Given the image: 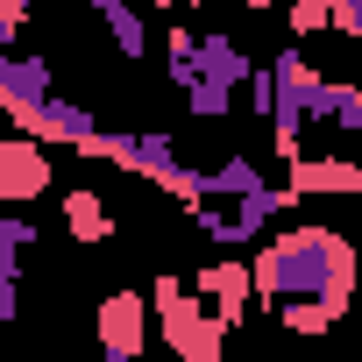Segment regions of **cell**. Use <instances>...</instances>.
<instances>
[{"instance_id": "1", "label": "cell", "mask_w": 362, "mask_h": 362, "mask_svg": "<svg viewBox=\"0 0 362 362\" xmlns=\"http://www.w3.org/2000/svg\"><path fill=\"white\" fill-rule=\"evenodd\" d=\"M355 284H362V256H355V242L341 228H284V235L256 242V256H249V291L270 313L291 305V298L348 313Z\"/></svg>"}, {"instance_id": "2", "label": "cell", "mask_w": 362, "mask_h": 362, "mask_svg": "<svg viewBox=\"0 0 362 362\" xmlns=\"http://www.w3.org/2000/svg\"><path fill=\"white\" fill-rule=\"evenodd\" d=\"M78 156H93V163H114V170L142 177V185H156V192H163V199H177V206H199V199H206L199 170L177 156V135H163V128H100Z\"/></svg>"}, {"instance_id": "3", "label": "cell", "mask_w": 362, "mask_h": 362, "mask_svg": "<svg viewBox=\"0 0 362 362\" xmlns=\"http://www.w3.org/2000/svg\"><path fill=\"white\" fill-rule=\"evenodd\" d=\"M142 298H149L156 334H163V348H170L177 362H221V355H228V327L192 298L185 277H156V291H142Z\"/></svg>"}, {"instance_id": "4", "label": "cell", "mask_w": 362, "mask_h": 362, "mask_svg": "<svg viewBox=\"0 0 362 362\" xmlns=\"http://www.w3.org/2000/svg\"><path fill=\"white\" fill-rule=\"evenodd\" d=\"M291 206H298V192H291V185H256L249 199H228V206L199 199V206H185V214H192V228L228 256V249H256V242H263Z\"/></svg>"}, {"instance_id": "5", "label": "cell", "mask_w": 362, "mask_h": 362, "mask_svg": "<svg viewBox=\"0 0 362 362\" xmlns=\"http://www.w3.org/2000/svg\"><path fill=\"white\" fill-rule=\"evenodd\" d=\"M192 64H199V86L185 93L192 121H228V114H235V93H242L249 71H256L249 50H242L228 29H199V57H192Z\"/></svg>"}, {"instance_id": "6", "label": "cell", "mask_w": 362, "mask_h": 362, "mask_svg": "<svg viewBox=\"0 0 362 362\" xmlns=\"http://www.w3.org/2000/svg\"><path fill=\"white\" fill-rule=\"evenodd\" d=\"M15 135H29V142H43V149H86L93 135H100V114L86 107V100H71V93H50L43 107H29V114H15Z\"/></svg>"}, {"instance_id": "7", "label": "cell", "mask_w": 362, "mask_h": 362, "mask_svg": "<svg viewBox=\"0 0 362 362\" xmlns=\"http://www.w3.org/2000/svg\"><path fill=\"white\" fill-rule=\"evenodd\" d=\"M93 334H100V362H142L149 298H142V291H107V298L93 305Z\"/></svg>"}, {"instance_id": "8", "label": "cell", "mask_w": 362, "mask_h": 362, "mask_svg": "<svg viewBox=\"0 0 362 362\" xmlns=\"http://www.w3.org/2000/svg\"><path fill=\"white\" fill-rule=\"evenodd\" d=\"M185 284H192V298H199V305H206V313H214L228 334H235V327L249 320V305H256V291H249V263H235V256H221V263H199Z\"/></svg>"}, {"instance_id": "9", "label": "cell", "mask_w": 362, "mask_h": 362, "mask_svg": "<svg viewBox=\"0 0 362 362\" xmlns=\"http://www.w3.org/2000/svg\"><path fill=\"white\" fill-rule=\"evenodd\" d=\"M50 185H57V163H50L43 142H29V135H8V142H0V206H29V199H43Z\"/></svg>"}, {"instance_id": "10", "label": "cell", "mask_w": 362, "mask_h": 362, "mask_svg": "<svg viewBox=\"0 0 362 362\" xmlns=\"http://www.w3.org/2000/svg\"><path fill=\"white\" fill-rule=\"evenodd\" d=\"M57 93V71L43 64V57H29V50H0V114H29V107H43Z\"/></svg>"}, {"instance_id": "11", "label": "cell", "mask_w": 362, "mask_h": 362, "mask_svg": "<svg viewBox=\"0 0 362 362\" xmlns=\"http://www.w3.org/2000/svg\"><path fill=\"white\" fill-rule=\"evenodd\" d=\"M86 8L100 15V29H107V43L135 64V57H149V22H142V8L135 0H86Z\"/></svg>"}, {"instance_id": "12", "label": "cell", "mask_w": 362, "mask_h": 362, "mask_svg": "<svg viewBox=\"0 0 362 362\" xmlns=\"http://www.w3.org/2000/svg\"><path fill=\"white\" fill-rule=\"evenodd\" d=\"M199 185H206V199H214V206H228V199H249L256 185H270V177L256 170V156H249V149H235V156H221L214 170H199Z\"/></svg>"}, {"instance_id": "13", "label": "cell", "mask_w": 362, "mask_h": 362, "mask_svg": "<svg viewBox=\"0 0 362 362\" xmlns=\"http://www.w3.org/2000/svg\"><path fill=\"white\" fill-rule=\"evenodd\" d=\"M64 228H71V242H114V214H107V199L100 192H64Z\"/></svg>"}, {"instance_id": "14", "label": "cell", "mask_w": 362, "mask_h": 362, "mask_svg": "<svg viewBox=\"0 0 362 362\" xmlns=\"http://www.w3.org/2000/svg\"><path fill=\"white\" fill-rule=\"evenodd\" d=\"M192 57H199V29H192V22H170V29H163V71H170L177 93L199 86V64H192Z\"/></svg>"}, {"instance_id": "15", "label": "cell", "mask_w": 362, "mask_h": 362, "mask_svg": "<svg viewBox=\"0 0 362 362\" xmlns=\"http://www.w3.org/2000/svg\"><path fill=\"white\" fill-rule=\"evenodd\" d=\"M270 320H277L284 334H298V341H320V334H334L341 313H334V305H313V298H291V305H277Z\"/></svg>"}, {"instance_id": "16", "label": "cell", "mask_w": 362, "mask_h": 362, "mask_svg": "<svg viewBox=\"0 0 362 362\" xmlns=\"http://www.w3.org/2000/svg\"><path fill=\"white\" fill-rule=\"evenodd\" d=\"M36 242H43V228L29 214H0V249H8V256H29Z\"/></svg>"}, {"instance_id": "17", "label": "cell", "mask_w": 362, "mask_h": 362, "mask_svg": "<svg viewBox=\"0 0 362 362\" xmlns=\"http://www.w3.org/2000/svg\"><path fill=\"white\" fill-rule=\"evenodd\" d=\"M15 313H22V256L0 249V327H8Z\"/></svg>"}, {"instance_id": "18", "label": "cell", "mask_w": 362, "mask_h": 362, "mask_svg": "<svg viewBox=\"0 0 362 362\" xmlns=\"http://www.w3.org/2000/svg\"><path fill=\"white\" fill-rule=\"evenodd\" d=\"M291 36H320V29H334V8H327V0H291Z\"/></svg>"}]
</instances>
